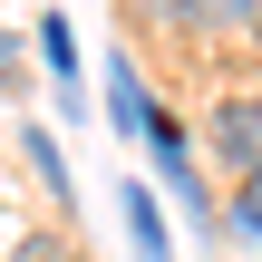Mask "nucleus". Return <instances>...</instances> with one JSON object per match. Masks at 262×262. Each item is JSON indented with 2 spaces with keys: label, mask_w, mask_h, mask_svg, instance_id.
<instances>
[{
  "label": "nucleus",
  "mask_w": 262,
  "mask_h": 262,
  "mask_svg": "<svg viewBox=\"0 0 262 262\" xmlns=\"http://www.w3.org/2000/svg\"><path fill=\"white\" fill-rule=\"evenodd\" d=\"M107 117H117V136H156V97L136 88V68H126V58L107 68Z\"/></svg>",
  "instance_id": "f257e3e1"
},
{
  "label": "nucleus",
  "mask_w": 262,
  "mask_h": 262,
  "mask_svg": "<svg viewBox=\"0 0 262 262\" xmlns=\"http://www.w3.org/2000/svg\"><path fill=\"white\" fill-rule=\"evenodd\" d=\"M214 146L243 156V165H262V107H253V97H233V107L214 117Z\"/></svg>",
  "instance_id": "f03ea898"
},
{
  "label": "nucleus",
  "mask_w": 262,
  "mask_h": 262,
  "mask_svg": "<svg viewBox=\"0 0 262 262\" xmlns=\"http://www.w3.org/2000/svg\"><path fill=\"white\" fill-rule=\"evenodd\" d=\"M126 233H136V253H146V262H175L165 214H156V194H146V185H126Z\"/></svg>",
  "instance_id": "7ed1b4c3"
},
{
  "label": "nucleus",
  "mask_w": 262,
  "mask_h": 262,
  "mask_svg": "<svg viewBox=\"0 0 262 262\" xmlns=\"http://www.w3.org/2000/svg\"><path fill=\"white\" fill-rule=\"evenodd\" d=\"M39 58L78 88V29H68V10H49V19H39Z\"/></svg>",
  "instance_id": "20e7f679"
},
{
  "label": "nucleus",
  "mask_w": 262,
  "mask_h": 262,
  "mask_svg": "<svg viewBox=\"0 0 262 262\" xmlns=\"http://www.w3.org/2000/svg\"><path fill=\"white\" fill-rule=\"evenodd\" d=\"M136 19H146V29H214L204 0H136Z\"/></svg>",
  "instance_id": "39448f33"
},
{
  "label": "nucleus",
  "mask_w": 262,
  "mask_h": 262,
  "mask_svg": "<svg viewBox=\"0 0 262 262\" xmlns=\"http://www.w3.org/2000/svg\"><path fill=\"white\" fill-rule=\"evenodd\" d=\"M29 165H39V185H49V194H68V156H58V136H39V126H29Z\"/></svg>",
  "instance_id": "423d86ee"
},
{
  "label": "nucleus",
  "mask_w": 262,
  "mask_h": 262,
  "mask_svg": "<svg viewBox=\"0 0 262 262\" xmlns=\"http://www.w3.org/2000/svg\"><path fill=\"white\" fill-rule=\"evenodd\" d=\"M204 19H214V29H243V39H262V0H204Z\"/></svg>",
  "instance_id": "0eeeda50"
},
{
  "label": "nucleus",
  "mask_w": 262,
  "mask_h": 262,
  "mask_svg": "<svg viewBox=\"0 0 262 262\" xmlns=\"http://www.w3.org/2000/svg\"><path fill=\"white\" fill-rule=\"evenodd\" d=\"M233 233H262V165H243V204H233Z\"/></svg>",
  "instance_id": "6e6552de"
},
{
  "label": "nucleus",
  "mask_w": 262,
  "mask_h": 262,
  "mask_svg": "<svg viewBox=\"0 0 262 262\" xmlns=\"http://www.w3.org/2000/svg\"><path fill=\"white\" fill-rule=\"evenodd\" d=\"M19 78H29V68H19V39L0 29V97H19Z\"/></svg>",
  "instance_id": "1a4fd4ad"
}]
</instances>
